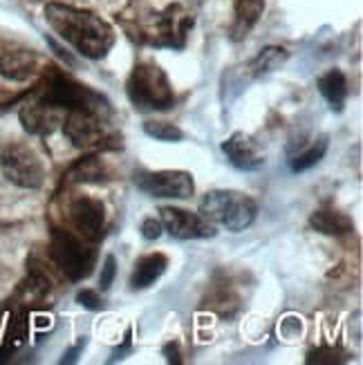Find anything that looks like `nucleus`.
<instances>
[{"label":"nucleus","instance_id":"4468645a","mask_svg":"<svg viewBox=\"0 0 363 365\" xmlns=\"http://www.w3.org/2000/svg\"><path fill=\"white\" fill-rule=\"evenodd\" d=\"M63 117H66V113L41 103L34 97H27V101L21 106V113H19L23 128L29 135H41V137L54 133L58 128V123H63Z\"/></svg>","mask_w":363,"mask_h":365},{"label":"nucleus","instance_id":"5701e85b","mask_svg":"<svg viewBox=\"0 0 363 365\" xmlns=\"http://www.w3.org/2000/svg\"><path fill=\"white\" fill-rule=\"evenodd\" d=\"M76 303L81 307H86V309H90V312L103 309V300H101L99 292H94V289H81V292H78L76 294Z\"/></svg>","mask_w":363,"mask_h":365},{"label":"nucleus","instance_id":"6ab92c4d","mask_svg":"<svg viewBox=\"0 0 363 365\" xmlns=\"http://www.w3.org/2000/svg\"><path fill=\"white\" fill-rule=\"evenodd\" d=\"M319 92L321 97L329 103V108L341 113L345 99H348V78L341 70H329L319 78Z\"/></svg>","mask_w":363,"mask_h":365},{"label":"nucleus","instance_id":"aec40b11","mask_svg":"<svg viewBox=\"0 0 363 365\" xmlns=\"http://www.w3.org/2000/svg\"><path fill=\"white\" fill-rule=\"evenodd\" d=\"M325 153H327V139L323 137V139L317 141V144H312L307 150L298 153V155L294 157V160H292V170H294V173L310 170L312 166H317V164L323 160Z\"/></svg>","mask_w":363,"mask_h":365},{"label":"nucleus","instance_id":"1a4fd4ad","mask_svg":"<svg viewBox=\"0 0 363 365\" xmlns=\"http://www.w3.org/2000/svg\"><path fill=\"white\" fill-rule=\"evenodd\" d=\"M193 27V16L184 5L173 3L164 11H160L153 19L150 36L148 41L157 47H173V50H182L186 45L188 31Z\"/></svg>","mask_w":363,"mask_h":365},{"label":"nucleus","instance_id":"f3484780","mask_svg":"<svg viewBox=\"0 0 363 365\" xmlns=\"http://www.w3.org/2000/svg\"><path fill=\"white\" fill-rule=\"evenodd\" d=\"M265 11V0H235L233 7V25H231V38L242 41L254 25L260 21Z\"/></svg>","mask_w":363,"mask_h":365},{"label":"nucleus","instance_id":"c85d7f7f","mask_svg":"<svg viewBox=\"0 0 363 365\" xmlns=\"http://www.w3.org/2000/svg\"><path fill=\"white\" fill-rule=\"evenodd\" d=\"M11 354H14V347H9L7 343H5V345H0V365L7 363V361L11 359Z\"/></svg>","mask_w":363,"mask_h":365},{"label":"nucleus","instance_id":"2eb2a0df","mask_svg":"<svg viewBox=\"0 0 363 365\" xmlns=\"http://www.w3.org/2000/svg\"><path fill=\"white\" fill-rule=\"evenodd\" d=\"M108 180H113V170L101 160L99 153H88L66 173V184H103Z\"/></svg>","mask_w":363,"mask_h":365},{"label":"nucleus","instance_id":"4be33fe9","mask_svg":"<svg viewBox=\"0 0 363 365\" xmlns=\"http://www.w3.org/2000/svg\"><path fill=\"white\" fill-rule=\"evenodd\" d=\"M115 276H117V258L113 256V253H110V256H106L103 267H101V278H99L101 292L110 289V284L115 282Z\"/></svg>","mask_w":363,"mask_h":365},{"label":"nucleus","instance_id":"0eeeda50","mask_svg":"<svg viewBox=\"0 0 363 365\" xmlns=\"http://www.w3.org/2000/svg\"><path fill=\"white\" fill-rule=\"evenodd\" d=\"M0 170L7 182L19 188L39 190L45 184V164L41 155L21 141L7 144L0 153Z\"/></svg>","mask_w":363,"mask_h":365},{"label":"nucleus","instance_id":"ddd939ff","mask_svg":"<svg viewBox=\"0 0 363 365\" xmlns=\"http://www.w3.org/2000/svg\"><path fill=\"white\" fill-rule=\"evenodd\" d=\"M223 153L227 155L229 164L238 170L251 173L265 166V153L260 150L258 141L240 130L223 141Z\"/></svg>","mask_w":363,"mask_h":365},{"label":"nucleus","instance_id":"f8f14e48","mask_svg":"<svg viewBox=\"0 0 363 365\" xmlns=\"http://www.w3.org/2000/svg\"><path fill=\"white\" fill-rule=\"evenodd\" d=\"M160 222L164 231H168L175 240H204L213 237L215 227L200 213H191L180 206H162Z\"/></svg>","mask_w":363,"mask_h":365},{"label":"nucleus","instance_id":"9d476101","mask_svg":"<svg viewBox=\"0 0 363 365\" xmlns=\"http://www.w3.org/2000/svg\"><path fill=\"white\" fill-rule=\"evenodd\" d=\"M41 74V56L36 50L16 41H0V76L23 83Z\"/></svg>","mask_w":363,"mask_h":365},{"label":"nucleus","instance_id":"b1692460","mask_svg":"<svg viewBox=\"0 0 363 365\" xmlns=\"http://www.w3.org/2000/svg\"><path fill=\"white\" fill-rule=\"evenodd\" d=\"M162 231H164V227H162L160 220L146 217L144 222H141V235H144L146 240H157V237L162 235Z\"/></svg>","mask_w":363,"mask_h":365},{"label":"nucleus","instance_id":"9b49d317","mask_svg":"<svg viewBox=\"0 0 363 365\" xmlns=\"http://www.w3.org/2000/svg\"><path fill=\"white\" fill-rule=\"evenodd\" d=\"M68 217L78 235L97 245L106 235V206L101 200L78 195L68 206Z\"/></svg>","mask_w":363,"mask_h":365},{"label":"nucleus","instance_id":"cd10ccee","mask_svg":"<svg viewBox=\"0 0 363 365\" xmlns=\"http://www.w3.org/2000/svg\"><path fill=\"white\" fill-rule=\"evenodd\" d=\"M131 343H133V341H131V329H128V331H126L123 345H121V347H117V350H115V354H113V359H110V363H113V361H117V359H123V354L131 350Z\"/></svg>","mask_w":363,"mask_h":365},{"label":"nucleus","instance_id":"bb28decb","mask_svg":"<svg viewBox=\"0 0 363 365\" xmlns=\"http://www.w3.org/2000/svg\"><path fill=\"white\" fill-rule=\"evenodd\" d=\"M83 345H86V339H81V341H78V343L72 347V350H68V352H66V356L61 359V363H74V361L78 359V352L83 350Z\"/></svg>","mask_w":363,"mask_h":365},{"label":"nucleus","instance_id":"39448f33","mask_svg":"<svg viewBox=\"0 0 363 365\" xmlns=\"http://www.w3.org/2000/svg\"><path fill=\"white\" fill-rule=\"evenodd\" d=\"M50 258L58 267V272L70 282L86 280L97 264V249L94 242L83 235L68 229H52L50 235Z\"/></svg>","mask_w":363,"mask_h":365},{"label":"nucleus","instance_id":"20e7f679","mask_svg":"<svg viewBox=\"0 0 363 365\" xmlns=\"http://www.w3.org/2000/svg\"><path fill=\"white\" fill-rule=\"evenodd\" d=\"M126 94L137 110L148 113H164L175 106V92L166 72L153 61H141L133 68L126 81Z\"/></svg>","mask_w":363,"mask_h":365},{"label":"nucleus","instance_id":"423d86ee","mask_svg":"<svg viewBox=\"0 0 363 365\" xmlns=\"http://www.w3.org/2000/svg\"><path fill=\"white\" fill-rule=\"evenodd\" d=\"M200 215L231 233H240L254 225L258 204L254 197L238 190H211L200 202Z\"/></svg>","mask_w":363,"mask_h":365},{"label":"nucleus","instance_id":"dca6fc26","mask_svg":"<svg viewBox=\"0 0 363 365\" xmlns=\"http://www.w3.org/2000/svg\"><path fill=\"white\" fill-rule=\"evenodd\" d=\"M168 267V258L164 253H148V256H141L135 262L133 276H131V287L133 289H146L155 280H160Z\"/></svg>","mask_w":363,"mask_h":365},{"label":"nucleus","instance_id":"f257e3e1","mask_svg":"<svg viewBox=\"0 0 363 365\" xmlns=\"http://www.w3.org/2000/svg\"><path fill=\"white\" fill-rule=\"evenodd\" d=\"M45 21L63 41L90 61L106 58L115 45V29L101 16L88 9H78L66 3H47Z\"/></svg>","mask_w":363,"mask_h":365},{"label":"nucleus","instance_id":"a878e982","mask_svg":"<svg viewBox=\"0 0 363 365\" xmlns=\"http://www.w3.org/2000/svg\"><path fill=\"white\" fill-rule=\"evenodd\" d=\"M164 356H166L168 363L180 365L182 363V359H180V345L178 343H166L164 345Z\"/></svg>","mask_w":363,"mask_h":365},{"label":"nucleus","instance_id":"393cba45","mask_svg":"<svg viewBox=\"0 0 363 365\" xmlns=\"http://www.w3.org/2000/svg\"><path fill=\"white\" fill-rule=\"evenodd\" d=\"M337 352L332 350V347H317L310 356H307V363H334Z\"/></svg>","mask_w":363,"mask_h":365},{"label":"nucleus","instance_id":"a211bd4d","mask_svg":"<svg viewBox=\"0 0 363 365\" xmlns=\"http://www.w3.org/2000/svg\"><path fill=\"white\" fill-rule=\"evenodd\" d=\"M310 227L323 235H345L354 231V222L334 209H319L310 215Z\"/></svg>","mask_w":363,"mask_h":365},{"label":"nucleus","instance_id":"7ed1b4c3","mask_svg":"<svg viewBox=\"0 0 363 365\" xmlns=\"http://www.w3.org/2000/svg\"><path fill=\"white\" fill-rule=\"evenodd\" d=\"M63 135L83 153H108L121 148V135L110 123V115L90 110H70L63 117Z\"/></svg>","mask_w":363,"mask_h":365},{"label":"nucleus","instance_id":"6e6552de","mask_svg":"<svg viewBox=\"0 0 363 365\" xmlns=\"http://www.w3.org/2000/svg\"><path fill=\"white\" fill-rule=\"evenodd\" d=\"M135 184L150 197L160 200H188L195 193L193 175L186 170H141Z\"/></svg>","mask_w":363,"mask_h":365},{"label":"nucleus","instance_id":"f03ea898","mask_svg":"<svg viewBox=\"0 0 363 365\" xmlns=\"http://www.w3.org/2000/svg\"><path fill=\"white\" fill-rule=\"evenodd\" d=\"M29 97H34L36 101L50 108H56L61 113L90 110V113L110 115V103L103 94L92 90L90 86H83L81 81H76V78L58 70L56 66H47L45 70H41V78Z\"/></svg>","mask_w":363,"mask_h":365},{"label":"nucleus","instance_id":"412c9836","mask_svg":"<svg viewBox=\"0 0 363 365\" xmlns=\"http://www.w3.org/2000/svg\"><path fill=\"white\" fill-rule=\"evenodd\" d=\"M144 133L157 141H182L184 139V133L180 125L164 121V119H148L144 123Z\"/></svg>","mask_w":363,"mask_h":365}]
</instances>
